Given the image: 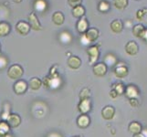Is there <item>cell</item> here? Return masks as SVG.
I'll return each mask as SVG.
<instances>
[{"label":"cell","instance_id":"cell-12","mask_svg":"<svg viewBox=\"0 0 147 137\" xmlns=\"http://www.w3.org/2000/svg\"><path fill=\"white\" fill-rule=\"evenodd\" d=\"M76 28H77V30L80 34H82V35L85 34L86 31L90 28L87 18L85 17H82V18H80V20L77 22V25H76Z\"/></svg>","mask_w":147,"mask_h":137},{"label":"cell","instance_id":"cell-2","mask_svg":"<svg viewBox=\"0 0 147 137\" xmlns=\"http://www.w3.org/2000/svg\"><path fill=\"white\" fill-rule=\"evenodd\" d=\"M87 54L90 59V64L94 65L96 64V61L99 59L100 57V49L97 45H92L90 46L87 49Z\"/></svg>","mask_w":147,"mask_h":137},{"label":"cell","instance_id":"cell-32","mask_svg":"<svg viewBox=\"0 0 147 137\" xmlns=\"http://www.w3.org/2000/svg\"><path fill=\"white\" fill-rule=\"evenodd\" d=\"M90 90L88 88H83L80 92V99L84 100V99H90Z\"/></svg>","mask_w":147,"mask_h":137},{"label":"cell","instance_id":"cell-43","mask_svg":"<svg viewBox=\"0 0 147 137\" xmlns=\"http://www.w3.org/2000/svg\"><path fill=\"white\" fill-rule=\"evenodd\" d=\"M0 51H1V45H0Z\"/></svg>","mask_w":147,"mask_h":137},{"label":"cell","instance_id":"cell-34","mask_svg":"<svg viewBox=\"0 0 147 137\" xmlns=\"http://www.w3.org/2000/svg\"><path fill=\"white\" fill-rule=\"evenodd\" d=\"M8 64V59L5 56L0 55V70H4Z\"/></svg>","mask_w":147,"mask_h":137},{"label":"cell","instance_id":"cell-19","mask_svg":"<svg viewBox=\"0 0 147 137\" xmlns=\"http://www.w3.org/2000/svg\"><path fill=\"white\" fill-rule=\"evenodd\" d=\"M111 29L113 30V32L118 34L121 33L123 29V23L121 22V20L120 19H114L113 22L110 25Z\"/></svg>","mask_w":147,"mask_h":137},{"label":"cell","instance_id":"cell-41","mask_svg":"<svg viewBox=\"0 0 147 137\" xmlns=\"http://www.w3.org/2000/svg\"><path fill=\"white\" fill-rule=\"evenodd\" d=\"M6 137H13V136H12L11 134H7V135Z\"/></svg>","mask_w":147,"mask_h":137},{"label":"cell","instance_id":"cell-26","mask_svg":"<svg viewBox=\"0 0 147 137\" xmlns=\"http://www.w3.org/2000/svg\"><path fill=\"white\" fill-rule=\"evenodd\" d=\"M10 29H11V28H10V25L8 23L5 21L0 22V36H7L10 32Z\"/></svg>","mask_w":147,"mask_h":137},{"label":"cell","instance_id":"cell-23","mask_svg":"<svg viewBox=\"0 0 147 137\" xmlns=\"http://www.w3.org/2000/svg\"><path fill=\"white\" fill-rule=\"evenodd\" d=\"M72 15L73 17L76 18H82V17H84L85 15V7L82 5L80 6H77L72 8Z\"/></svg>","mask_w":147,"mask_h":137},{"label":"cell","instance_id":"cell-35","mask_svg":"<svg viewBox=\"0 0 147 137\" xmlns=\"http://www.w3.org/2000/svg\"><path fill=\"white\" fill-rule=\"evenodd\" d=\"M82 0H68L69 5L70 7H72V8L77 6H80V5H82Z\"/></svg>","mask_w":147,"mask_h":137},{"label":"cell","instance_id":"cell-1","mask_svg":"<svg viewBox=\"0 0 147 137\" xmlns=\"http://www.w3.org/2000/svg\"><path fill=\"white\" fill-rule=\"evenodd\" d=\"M24 70L23 68L18 64H14L8 69L7 75L10 79L12 80H18L23 76Z\"/></svg>","mask_w":147,"mask_h":137},{"label":"cell","instance_id":"cell-5","mask_svg":"<svg viewBox=\"0 0 147 137\" xmlns=\"http://www.w3.org/2000/svg\"><path fill=\"white\" fill-rule=\"evenodd\" d=\"M78 110L82 114H88L92 110V103L90 99L80 100V103L78 105Z\"/></svg>","mask_w":147,"mask_h":137},{"label":"cell","instance_id":"cell-3","mask_svg":"<svg viewBox=\"0 0 147 137\" xmlns=\"http://www.w3.org/2000/svg\"><path fill=\"white\" fill-rule=\"evenodd\" d=\"M100 32L99 30L96 28H90L87 31H86L85 34H83V38L86 39L87 42H94L97 40V38H99Z\"/></svg>","mask_w":147,"mask_h":137},{"label":"cell","instance_id":"cell-4","mask_svg":"<svg viewBox=\"0 0 147 137\" xmlns=\"http://www.w3.org/2000/svg\"><path fill=\"white\" fill-rule=\"evenodd\" d=\"M108 70V66L104 62H98L93 65L92 72L94 75L98 76V77H103V76L107 73Z\"/></svg>","mask_w":147,"mask_h":137},{"label":"cell","instance_id":"cell-7","mask_svg":"<svg viewBox=\"0 0 147 137\" xmlns=\"http://www.w3.org/2000/svg\"><path fill=\"white\" fill-rule=\"evenodd\" d=\"M28 21H29V25L31 28L33 30H36V31H38V30H41L42 29V26L41 24L39 23L38 21V18L36 16L35 12H31L28 15Z\"/></svg>","mask_w":147,"mask_h":137},{"label":"cell","instance_id":"cell-22","mask_svg":"<svg viewBox=\"0 0 147 137\" xmlns=\"http://www.w3.org/2000/svg\"><path fill=\"white\" fill-rule=\"evenodd\" d=\"M10 131V126L7 121H0V137H6Z\"/></svg>","mask_w":147,"mask_h":137},{"label":"cell","instance_id":"cell-13","mask_svg":"<svg viewBox=\"0 0 147 137\" xmlns=\"http://www.w3.org/2000/svg\"><path fill=\"white\" fill-rule=\"evenodd\" d=\"M67 64L70 69L78 70L80 68L82 62V59H80L78 56H70L67 60Z\"/></svg>","mask_w":147,"mask_h":137},{"label":"cell","instance_id":"cell-6","mask_svg":"<svg viewBox=\"0 0 147 137\" xmlns=\"http://www.w3.org/2000/svg\"><path fill=\"white\" fill-rule=\"evenodd\" d=\"M114 74L117 78L123 79L128 75V68L124 63H117L114 69Z\"/></svg>","mask_w":147,"mask_h":137},{"label":"cell","instance_id":"cell-14","mask_svg":"<svg viewBox=\"0 0 147 137\" xmlns=\"http://www.w3.org/2000/svg\"><path fill=\"white\" fill-rule=\"evenodd\" d=\"M125 95L127 96L129 99H133V98H137L139 96V90L136 87L135 85L130 84L128 85L125 89Z\"/></svg>","mask_w":147,"mask_h":137},{"label":"cell","instance_id":"cell-9","mask_svg":"<svg viewBox=\"0 0 147 137\" xmlns=\"http://www.w3.org/2000/svg\"><path fill=\"white\" fill-rule=\"evenodd\" d=\"M125 51L130 56H134L139 51V46L134 40H131L125 45Z\"/></svg>","mask_w":147,"mask_h":137},{"label":"cell","instance_id":"cell-25","mask_svg":"<svg viewBox=\"0 0 147 137\" xmlns=\"http://www.w3.org/2000/svg\"><path fill=\"white\" fill-rule=\"evenodd\" d=\"M111 9V4L107 0H101L98 5V10L101 13H107Z\"/></svg>","mask_w":147,"mask_h":137},{"label":"cell","instance_id":"cell-8","mask_svg":"<svg viewBox=\"0 0 147 137\" xmlns=\"http://www.w3.org/2000/svg\"><path fill=\"white\" fill-rule=\"evenodd\" d=\"M30 27L29 23L26 22V21H18V24L16 25V29L17 31L20 34V35H23V36H26L28 35L30 31Z\"/></svg>","mask_w":147,"mask_h":137},{"label":"cell","instance_id":"cell-33","mask_svg":"<svg viewBox=\"0 0 147 137\" xmlns=\"http://www.w3.org/2000/svg\"><path fill=\"white\" fill-rule=\"evenodd\" d=\"M10 105L8 103H6L5 104V107H4V111L2 113V119L3 121H7L9 117V115L11 113H9V111H10Z\"/></svg>","mask_w":147,"mask_h":137},{"label":"cell","instance_id":"cell-42","mask_svg":"<svg viewBox=\"0 0 147 137\" xmlns=\"http://www.w3.org/2000/svg\"><path fill=\"white\" fill-rule=\"evenodd\" d=\"M73 137H82V136H80V135H79V136H73Z\"/></svg>","mask_w":147,"mask_h":137},{"label":"cell","instance_id":"cell-27","mask_svg":"<svg viewBox=\"0 0 147 137\" xmlns=\"http://www.w3.org/2000/svg\"><path fill=\"white\" fill-rule=\"evenodd\" d=\"M136 18H137L139 21H147V8H143V9H140L137 10L136 12Z\"/></svg>","mask_w":147,"mask_h":137},{"label":"cell","instance_id":"cell-30","mask_svg":"<svg viewBox=\"0 0 147 137\" xmlns=\"http://www.w3.org/2000/svg\"><path fill=\"white\" fill-rule=\"evenodd\" d=\"M113 89L116 90V92H117L119 95H121L125 92V89L126 87L124 86V84L123 82H116L113 85Z\"/></svg>","mask_w":147,"mask_h":137},{"label":"cell","instance_id":"cell-28","mask_svg":"<svg viewBox=\"0 0 147 137\" xmlns=\"http://www.w3.org/2000/svg\"><path fill=\"white\" fill-rule=\"evenodd\" d=\"M113 6L119 10H123L128 6V0H113Z\"/></svg>","mask_w":147,"mask_h":137},{"label":"cell","instance_id":"cell-37","mask_svg":"<svg viewBox=\"0 0 147 137\" xmlns=\"http://www.w3.org/2000/svg\"><path fill=\"white\" fill-rule=\"evenodd\" d=\"M118 93L116 92V90H111V91H110V96H111V98H113V99H115V98H117L118 97Z\"/></svg>","mask_w":147,"mask_h":137},{"label":"cell","instance_id":"cell-24","mask_svg":"<svg viewBox=\"0 0 147 137\" xmlns=\"http://www.w3.org/2000/svg\"><path fill=\"white\" fill-rule=\"evenodd\" d=\"M43 82L38 78H33L30 80L28 86L30 87V89H32L33 90H38L40 87L42 86Z\"/></svg>","mask_w":147,"mask_h":137},{"label":"cell","instance_id":"cell-38","mask_svg":"<svg viewBox=\"0 0 147 137\" xmlns=\"http://www.w3.org/2000/svg\"><path fill=\"white\" fill-rule=\"evenodd\" d=\"M142 39H144L145 42H147V28L145 29V32H144V36H143V38H142Z\"/></svg>","mask_w":147,"mask_h":137},{"label":"cell","instance_id":"cell-17","mask_svg":"<svg viewBox=\"0 0 147 137\" xmlns=\"http://www.w3.org/2000/svg\"><path fill=\"white\" fill-rule=\"evenodd\" d=\"M33 7L36 11H38L39 13H42L48 9V3L46 0H35Z\"/></svg>","mask_w":147,"mask_h":137},{"label":"cell","instance_id":"cell-29","mask_svg":"<svg viewBox=\"0 0 147 137\" xmlns=\"http://www.w3.org/2000/svg\"><path fill=\"white\" fill-rule=\"evenodd\" d=\"M59 39L61 40V42L64 43V44H69L70 43V41H71V39H72V37H71V35H70L69 32L67 31H63L60 33L59 35Z\"/></svg>","mask_w":147,"mask_h":137},{"label":"cell","instance_id":"cell-36","mask_svg":"<svg viewBox=\"0 0 147 137\" xmlns=\"http://www.w3.org/2000/svg\"><path fill=\"white\" fill-rule=\"evenodd\" d=\"M130 104H131V106H133V107L136 108V107H138V105H139V101H138V100L136 99V98L130 99Z\"/></svg>","mask_w":147,"mask_h":137},{"label":"cell","instance_id":"cell-39","mask_svg":"<svg viewBox=\"0 0 147 137\" xmlns=\"http://www.w3.org/2000/svg\"><path fill=\"white\" fill-rule=\"evenodd\" d=\"M133 137H146L143 133H141V134H134Z\"/></svg>","mask_w":147,"mask_h":137},{"label":"cell","instance_id":"cell-10","mask_svg":"<svg viewBox=\"0 0 147 137\" xmlns=\"http://www.w3.org/2000/svg\"><path fill=\"white\" fill-rule=\"evenodd\" d=\"M28 85L23 80H18L16 83L14 84V91L17 94H23L27 91Z\"/></svg>","mask_w":147,"mask_h":137},{"label":"cell","instance_id":"cell-21","mask_svg":"<svg viewBox=\"0 0 147 137\" xmlns=\"http://www.w3.org/2000/svg\"><path fill=\"white\" fill-rule=\"evenodd\" d=\"M64 20H65V17L62 12L57 11L52 15V21L55 25H57V26L62 25L64 23Z\"/></svg>","mask_w":147,"mask_h":137},{"label":"cell","instance_id":"cell-40","mask_svg":"<svg viewBox=\"0 0 147 137\" xmlns=\"http://www.w3.org/2000/svg\"><path fill=\"white\" fill-rule=\"evenodd\" d=\"M13 1L15 2V3H20L22 1V0H13Z\"/></svg>","mask_w":147,"mask_h":137},{"label":"cell","instance_id":"cell-16","mask_svg":"<svg viewBox=\"0 0 147 137\" xmlns=\"http://www.w3.org/2000/svg\"><path fill=\"white\" fill-rule=\"evenodd\" d=\"M7 121L8 123L9 126L12 128H16L18 126L21 124V118H20V116L18 114H16V113H11L9 115L8 119L7 120Z\"/></svg>","mask_w":147,"mask_h":137},{"label":"cell","instance_id":"cell-11","mask_svg":"<svg viewBox=\"0 0 147 137\" xmlns=\"http://www.w3.org/2000/svg\"><path fill=\"white\" fill-rule=\"evenodd\" d=\"M114 114H115V108L113 106H105V107L101 110V116L104 120H107L110 121L114 117Z\"/></svg>","mask_w":147,"mask_h":137},{"label":"cell","instance_id":"cell-18","mask_svg":"<svg viewBox=\"0 0 147 137\" xmlns=\"http://www.w3.org/2000/svg\"><path fill=\"white\" fill-rule=\"evenodd\" d=\"M128 130L133 134H141L143 132V126L138 121H131L128 126Z\"/></svg>","mask_w":147,"mask_h":137},{"label":"cell","instance_id":"cell-31","mask_svg":"<svg viewBox=\"0 0 147 137\" xmlns=\"http://www.w3.org/2000/svg\"><path fill=\"white\" fill-rule=\"evenodd\" d=\"M106 65H111V66H113L115 64H117V58L115 57L113 54H107L105 57V62Z\"/></svg>","mask_w":147,"mask_h":137},{"label":"cell","instance_id":"cell-15","mask_svg":"<svg viewBox=\"0 0 147 137\" xmlns=\"http://www.w3.org/2000/svg\"><path fill=\"white\" fill-rule=\"evenodd\" d=\"M90 124V119L88 116V114H80L77 118V124L80 128L82 129H86L89 127Z\"/></svg>","mask_w":147,"mask_h":137},{"label":"cell","instance_id":"cell-20","mask_svg":"<svg viewBox=\"0 0 147 137\" xmlns=\"http://www.w3.org/2000/svg\"><path fill=\"white\" fill-rule=\"evenodd\" d=\"M145 28L143 24H136L133 27V33L138 38H143V36L145 32Z\"/></svg>","mask_w":147,"mask_h":137}]
</instances>
